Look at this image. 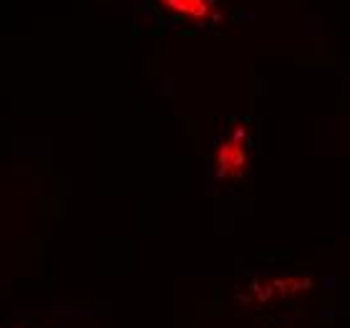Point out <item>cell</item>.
Here are the masks:
<instances>
[{
	"instance_id": "cell-2",
	"label": "cell",
	"mask_w": 350,
	"mask_h": 328,
	"mask_svg": "<svg viewBox=\"0 0 350 328\" xmlns=\"http://www.w3.org/2000/svg\"><path fill=\"white\" fill-rule=\"evenodd\" d=\"M169 25H207L217 21V0H146Z\"/></svg>"
},
{
	"instance_id": "cell-1",
	"label": "cell",
	"mask_w": 350,
	"mask_h": 328,
	"mask_svg": "<svg viewBox=\"0 0 350 328\" xmlns=\"http://www.w3.org/2000/svg\"><path fill=\"white\" fill-rule=\"evenodd\" d=\"M250 131L245 124H232V129L219 136L215 152V175L222 182H242L250 172Z\"/></svg>"
}]
</instances>
